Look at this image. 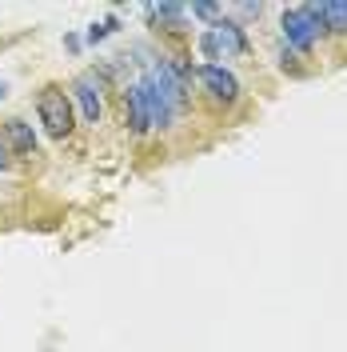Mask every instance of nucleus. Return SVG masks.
Masks as SVG:
<instances>
[{
    "label": "nucleus",
    "instance_id": "nucleus-4",
    "mask_svg": "<svg viewBox=\"0 0 347 352\" xmlns=\"http://www.w3.org/2000/svg\"><path fill=\"white\" fill-rule=\"evenodd\" d=\"M72 96L80 104V116H84L88 124H96L100 120V76L96 72H80L72 80Z\"/></svg>",
    "mask_w": 347,
    "mask_h": 352
},
{
    "label": "nucleus",
    "instance_id": "nucleus-6",
    "mask_svg": "<svg viewBox=\"0 0 347 352\" xmlns=\"http://www.w3.org/2000/svg\"><path fill=\"white\" fill-rule=\"evenodd\" d=\"M124 109H128V124L136 132H148V129H152V120H148V104H144V92H140V85H136V80L124 88Z\"/></svg>",
    "mask_w": 347,
    "mask_h": 352
},
{
    "label": "nucleus",
    "instance_id": "nucleus-11",
    "mask_svg": "<svg viewBox=\"0 0 347 352\" xmlns=\"http://www.w3.org/2000/svg\"><path fill=\"white\" fill-rule=\"evenodd\" d=\"M4 96H8V85H0V100H4Z\"/></svg>",
    "mask_w": 347,
    "mask_h": 352
},
{
    "label": "nucleus",
    "instance_id": "nucleus-9",
    "mask_svg": "<svg viewBox=\"0 0 347 352\" xmlns=\"http://www.w3.org/2000/svg\"><path fill=\"white\" fill-rule=\"evenodd\" d=\"M192 12H195V16H216V12H219V4H195Z\"/></svg>",
    "mask_w": 347,
    "mask_h": 352
},
{
    "label": "nucleus",
    "instance_id": "nucleus-5",
    "mask_svg": "<svg viewBox=\"0 0 347 352\" xmlns=\"http://www.w3.org/2000/svg\"><path fill=\"white\" fill-rule=\"evenodd\" d=\"M200 80H204V88H208L216 100H224V104H232V100L239 96L236 72H228L224 65H200Z\"/></svg>",
    "mask_w": 347,
    "mask_h": 352
},
{
    "label": "nucleus",
    "instance_id": "nucleus-3",
    "mask_svg": "<svg viewBox=\"0 0 347 352\" xmlns=\"http://www.w3.org/2000/svg\"><path fill=\"white\" fill-rule=\"evenodd\" d=\"M280 28H283V41H287V48H311V44L320 41V16L311 12V4H304V8H287L283 12V21H280Z\"/></svg>",
    "mask_w": 347,
    "mask_h": 352
},
{
    "label": "nucleus",
    "instance_id": "nucleus-7",
    "mask_svg": "<svg viewBox=\"0 0 347 352\" xmlns=\"http://www.w3.org/2000/svg\"><path fill=\"white\" fill-rule=\"evenodd\" d=\"M311 12L320 16L324 28H331V32H347V0H324V4H311Z\"/></svg>",
    "mask_w": 347,
    "mask_h": 352
},
{
    "label": "nucleus",
    "instance_id": "nucleus-1",
    "mask_svg": "<svg viewBox=\"0 0 347 352\" xmlns=\"http://www.w3.org/2000/svg\"><path fill=\"white\" fill-rule=\"evenodd\" d=\"M36 116H40L44 132H48L52 140H64L68 132H72V100H68L64 88L44 85L40 96H36Z\"/></svg>",
    "mask_w": 347,
    "mask_h": 352
},
{
    "label": "nucleus",
    "instance_id": "nucleus-10",
    "mask_svg": "<svg viewBox=\"0 0 347 352\" xmlns=\"http://www.w3.org/2000/svg\"><path fill=\"white\" fill-rule=\"evenodd\" d=\"M8 164H12V160H8V148L0 144V168H8Z\"/></svg>",
    "mask_w": 347,
    "mask_h": 352
},
{
    "label": "nucleus",
    "instance_id": "nucleus-2",
    "mask_svg": "<svg viewBox=\"0 0 347 352\" xmlns=\"http://www.w3.org/2000/svg\"><path fill=\"white\" fill-rule=\"evenodd\" d=\"M200 48L216 60V56H239V52H248V36H243V28L236 21H216L204 36H200Z\"/></svg>",
    "mask_w": 347,
    "mask_h": 352
},
{
    "label": "nucleus",
    "instance_id": "nucleus-8",
    "mask_svg": "<svg viewBox=\"0 0 347 352\" xmlns=\"http://www.w3.org/2000/svg\"><path fill=\"white\" fill-rule=\"evenodd\" d=\"M8 140H12L21 153H32V148H36V132H32V124L21 120V116H16V120H8Z\"/></svg>",
    "mask_w": 347,
    "mask_h": 352
}]
</instances>
